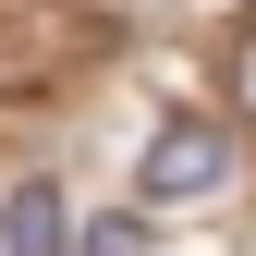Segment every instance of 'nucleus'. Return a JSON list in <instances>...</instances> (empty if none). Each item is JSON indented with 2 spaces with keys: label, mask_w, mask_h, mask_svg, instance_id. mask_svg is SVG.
Listing matches in <instances>:
<instances>
[{
  "label": "nucleus",
  "mask_w": 256,
  "mask_h": 256,
  "mask_svg": "<svg viewBox=\"0 0 256 256\" xmlns=\"http://www.w3.org/2000/svg\"><path fill=\"white\" fill-rule=\"evenodd\" d=\"M244 110H256V49H244Z\"/></svg>",
  "instance_id": "20e7f679"
},
{
  "label": "nucleus",
  "mask_w": 256,
  "mask_h": 256,
  "mask_svg": "<svg viewBox=\"0 0 256 256\" xmlns=\"http://www.w3.org/2000/svg\"><path fill=\"white\" fill-rule=\"evenodd\" d=\"M0 256H74V208H61V183H24V196L0 208Z\"/></svg>",
  "instance_id": "f03ea898"
},
{
  "label": "nucleus",
  "mask_w": 256,
  "mask_h": 256,
  "mask_svg": "<svg viewBox=\"0 0 256 256\" xmlns=\"http://www.w3.org/2000/svg\"><path fill=\"white\" fill-rule=\"evenodd\" d=\"M232 183V134L220 122H158L146 134V208H208Z\"/></svg>",
  "instance_id": "f257e3e1"
},
{
  "label": "nucleus",
  "mask_w": 256,
  "mask_h": 256,
  "mask_svg": "<svg viewBox=\"0 0 256 256\" xmlns=\"http://www.w3.org/2000/svg\"><path fill=\"white\" fill-rule=\"evenodd\" d=\"M74 256H146V220H134V208H110V220H86V232H74Z\"/></svg>",
  "instance_id": "7ed1b4c3"
}]
</instances>
